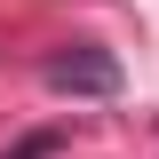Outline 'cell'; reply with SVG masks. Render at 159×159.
Masks as SVG:
<instances>
[{
    "mask_svg": "<svg viewBox=\"0 0 159 159\" xmlns=\"http://www.w3.org/2000/svg\"><path fill=\"white\" fill-rule=\"evenodd\" d=\"M48 88L56 96H119V56L111 48H64V56H48Z\"/></svg>",
    "mask_w": 159,
    "mask_h": 159,
    "instance_id": "6da1fadb",
    "label": "cell"
},
{
    "mask_svg": "<svg viewBox=\"0 0 159 159\" xmlns=\"http://www.w3.org/2000/svg\"><path fill=\"white\" fill-rule=\"evenodd\" d=\"M48 151H56V135H32V143H16L8 159H48Z\"/></svg>",
    "mask_w": 159,
    "mask_h": 159,
    "instance_id": "7a4b0ae2",
    "label": "cell"
}]
</instances>
